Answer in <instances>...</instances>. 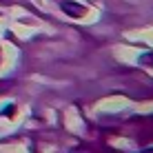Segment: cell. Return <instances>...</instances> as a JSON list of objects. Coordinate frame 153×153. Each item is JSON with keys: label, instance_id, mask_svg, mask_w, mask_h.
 <instances>
[{"label": "cell", "instance_id": "1", "mask_svg": "<svg viewBox=\"0 0 153 153\" xmlns=\"http://www.w3.org/2000/svg\"><path fill=\"white\" fill-rule=\"evenodd\" d=\"M140 153H153V149H146V151H140Z\"/></svg>", "mask_w": 153, "mask_h": 153}]
</instances>
